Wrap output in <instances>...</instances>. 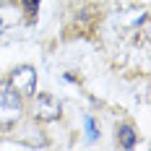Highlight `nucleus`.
Wrapping results in <instances>:
<instances>
[{"label":"nucleus","instance_id":"nucleus-2","mask_svg":"<svg viewBox=\"0 0 151 151\" xmlns=\"http://www.w3.org/2000/svg\"><path fill=\"white\" fill-rule=\"evenodd\" d=\"M8 83H11V89L18 96H34V91H37V70L31 65H18L11 73Z\"/></svg>","mask_w":151,"mask_h":151},{"label":"nucleus","instance_id":"nucleus-5","mask_svg":"<svg viewBox=\"0 0 151 151\" xmlns=\"http://www.w3.org/2000/svg\"><path fill=\"white\" fill-rule=\"evenodd\" d=\"M83 122H86V128H89V136H91V138H96V128H94V120H91V117H86Z\"/></svg>","mask_w":151,"mask_h":151},{"label":"nucleus","instance_id":"nucleus-1","mask_svg":"<svg viewBox=\"0 0 151 151\" xmlns=\"http://www.w3.org/2000/svg\"><path fill=\"white\" fill-rule=\"evenodd\" d=\"M24 115V104H21V96L11 89V83H3L0 86V122L3 125H13L21 120Z\"/></svg>","mask_w":151,"mask_h":151},{"label":"nucleus","instance_id":"nucleus-6","mask_svg":"<svg viewBox=\"0 0 151 151\" xmlns=\"http://www.w3.org/2000/svg\"><path fill=\"white\" fill-rule=\"evenodd\" d=\"M26 3H29V5H31V11H34V8H37V3H39V0H26Z\"/></svg>","mask_w":151,"mask_h":151},{"label":"nucleus","instance_id":"nucleus-7","mask_svg":"<svg viewBox=\"0 0 151 151\" xmlns=\"http://www.w3.org/2000/svg\"><path fill=\"white\" fill-rule=\"evenodd\" d=\"M0 26H3V21H0Z\"/></svg>","mask_w":151,"mask_h":151},{"label":"nucleus","instance_id":"nucleus-4","mask_svg":"<svg viewBox=\"0 0 151 151\" xmlns=\"http://www.w3.org/2000/svg\"><path fill=\"white\" fill-rule=\"evenodd\" d=\"M117 138H120L122 149H133V146H136V133H133V128H128V125H120Z\"/></svg>","mask_w":151,"mask_h":151},{"label":"nucleus","instance_id":"nucleus-3","mask_svg":"<svg viewBox=\"0 0 151 151\" xmlns=\"http://www.w3.org/2000/svg\"><path fill=\"white\" fill-rule=\"evenodd\" d=\"M34 112H37V117L45 122H52L60 117L63 107L58 102V96H52V94H39L37 96V102H34Z\"/></svg>","mask_w":151,"mask_h":151}]
</instances>
